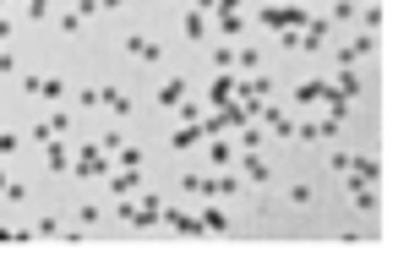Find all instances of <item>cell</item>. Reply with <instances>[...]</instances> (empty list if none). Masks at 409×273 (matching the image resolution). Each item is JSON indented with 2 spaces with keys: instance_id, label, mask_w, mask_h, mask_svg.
Masks as SVG:
<instances>
[{
  "instance_id": "52a82bcc",
  "label": "cell",
  "mask_w": 409,
  "mask_h": 273,
  "mask_svg": "<svg viewBox=\"0 0 409 273\" xmlns=\"http://www.w3.org/2000/svg\"><path fill=\"white\" fill-rule=\"evenodd\" d=\"M185 93H191V83H185V77H169V83L159 87V104H164V109H175Z\"/></svg>"
},
{
  "instance_id": "cb8c5ba5",
  "label": "cell",
  "mask_w": 409,
  "mask_h": 273,
  "mask_svg": "<svg viewBox=\"0 0 409 273\" xmlns=\"http://www.w3.org/2000/svg\"><path fill=\"white\" fill-rule=\"evenodd\" d=\"M257 61H262L257 49H235V66H240V71H257Z\"/></svg>"
},
{
  "instance_id": "f546056e",
  "label": "cell",
  "mask_w": 409,
  "mask_h": 273,
  "mask_svg": "<svg viewBox=\"0 0 409 273\" xmlns=\"http://www.w3.org/2000/svg\"><path fill=\"white\" fill-rule=\"evenodd\" d=\"M71 11H77V17H93V11H104V6H99V0H77Z\"/></svg>"
},
{
  "instance_id": "603a6c76",
  "label": "cell",
  "mask_w": 409,
  "mask_h": 273,
  "mask_svg": "<svg viewBox=\"0 0 409 273\" xmlns=\"http://www.w3.org/2000/svg\"><path fill=\"white\" fill-rule=\"evenodd\" d=\"M49 11H55V0H28V17H33V22H44Z\"/></svg>"
},
{
  "instance_id": "484cf974",
  "label": "cell",
  "mask_w": 409,
  "mask_h": 273,
  "mask_svg": "<svg viewBox=\"0 0 409 273\" xmlns=\"http://www.w3.org/2000/svg\"><path fill=\"white\" fill-rule=\"evenodd\" d=\"M229 159H235V147H229V142H219V137H213V164L224 169V164H229Z\"/></svg>"
},
{
  "instance_id": "4fadbf2b",
  "label": "cell",
  "mask_w": 409,
  "mask_h": 273,
  "mask_svg": "<svg viewBox=\"0 0 409 273\" xmlns=\"http://www.w3.org/2000/svg\"><path fill=\"white\" fill-rule=\"evenodd\" d=\"M109 191H115V197H131V191H137V169H121V175H109Z\"/></svg>"
},
{
  "instance_id": "e0dca14e",
  "label": "cell",
  "mask_w": 409,
  "mask_h": 273,
  "mask_svg": "<svg viewBox=\"0 0 409 273\" xmlns=\"http://www.w3.org/2000/svg\"><path fill=\"white\" fill-rule=\"evenodd\" d=\"M202 230H207V235H224V230H229V219H224L219 208H207V213H202Z\"/></svg>"
},
{
  "instance_id": "f1b7e54d",
  "label": "cell",
  "mask_w": 409,
  "mask_h": 273,
  "mask_svg": "<svg viewBox=\"0 0 409 273\" xmlns=\"http://www.w3.org/2000/svg\"><path fill=\"white\" fill-rule=\"evenodd\" d=\"M11 71H17V55H11V49H0V77H11Z\"/></svg>"
},
{
  "instance_id": "d6986e66",
  "label": "cell",
  "mask_w": 409,
  "mask_h": 273,
  "mask_svg": "<svg viewBox=\"0 0 409 273\" xmlns=\"http://www.w3.org/2000/svg\"><path fill=\"white\" fill-rule=\"evenodd\" d=\"M115 153H121V169H142V147H115Z\"/></svg>"
},
{
  "instance_id": "d590c367",
  "label": "cell",
  "mask_w": 409,
  "mask_h": 273,
  "mask_svg": "<svg viewBox=\"0 0 409 273\" xmlns=\"http://www.w3.org/2000/svg\"><path fill=\"white\" fill-rule=\"evenodd\" d=\"M300 6H306V0H300Z\"/></svg>"
},
{
  "instance_id": "30bf717a",
  "label": "cell",
  "mask_w": 409,
  "mask_h": 273,
  "mask_svg": "<svg viewBox=\"0 0 409 273\" xmlns=\"http://www.w3.org/2000/svg\"><path fill=\"white\" fill-rule=\"evenodd\" d=\"M126 55H137V61H147V66H153V61H159V44L137 33V39H126Z\"/></svg>"
},
{
  "instance_id": "3957f363",
  "label": "cell",
  "mask_w": 409,
  "mask_h": 273,
  "mask_svg": "<svg viewBox=\"0 0 409 273\" xmlns=\"http://www.w3.org/2000/svg\"><path fill=\"white\" fill-rule=\"evenodd\" d=\"M344 181H382V164L371 159V153H349V169Z\"/></svg>"
},
{
  "instance_id": "d6a6232c",
  "label": "cell",
  "mask_w": 409,
  "mask_h": 273,
  "mask_svg": "<svg viewBox=\"0 0 409 273\" xmlns=\"http://www.w3.org/2000/svg\"><path fill=\"white\" fill-rule=\"evenodd\" d=\"M6 39H11V22H6V17H0V44H6Z\"/></svg>"
},
{
  "instance_id": "7c38bea8",
  "label": "cell",
  "mask_w": 409,
  "mask_h": 273,
  "mask_svg": "<svg viewBox=\"0 0 409 273\" xmlns=\"http://www.w3.org/2000/svg\"><path fill=\"white\" fill-rule=\"evenodd\" d=\"M240 169H245V181H257V186H267V164H262V159H257V153H251V147H245Z\"/></svg>"
},
{
  "instance_id": "e575fe53",
  "label": "cell",
  "mask_w": 409,
  "mask_h": 273,
  "mask_svg": "<svg viewBox=\"0 0 409 273\" xmlns=\"http://www.w3.org/2000/svg\"><path fill=\"white\" fill-rule=\"evenodd\" d=\"M99 6H126V0H99Z\"/></svg>"
},
{
  "instance_id": "9a60e30c",
  "label": "cell",
  "mask_w": 409,
  "mask_h": 273,
  "mask_svg": "<svg viewBox=\"0 0 409 273\" xmlns=\"http://www.w3.org/2000/svg\"><path fill=\"white\" fill-rule=\"evenodd\" d=\"M235 186H240L235 175H213V181H202V191H207V197H229Z\"/></svg>"
},
{
  "instance_id": "7402d4cb",
  "label": "cell",
  "mask_w": 409,
  "mask_h": 273,
  "mask_svg": "<svg viewBox=\"0 0 409 273\" xmlns=\"http://www.w3.org/2000/svg\"><path fill=\"white\" fill-rule=\"evenodd\" d=\"M49 169H71V159H66V147H61V137L49 142Z\"/></svg>"
},
{
  "instance_id": "6da1fadb",
  "label": "cell",
  "mask_w": 409,
  "mask_h": 273,
  "mask_svg": "<svg viewBox=\"0 0 409 273\" xmlns=\"http://www.w3.org/2000/svg\"><path fill=\"white\" fill-rule=\"evenodd\" d=\"M71 169H77V175H109V153H104L99 142H87L77 159H71Z\"/></svg>"
},
{
  "instance_id": "8d00e7d4",
  "label": "cell",
  "mask_w": 409,
  "mask_h": 273,
  "mask_svg": "<svg viewBox=\"0 0 409 273\" xmlns=\"http://www.w3.org/2000/svg\"><path fill=\"white\" fill-rule=\"evenodd\" d=\"M0 6H6V0H0Z\"/></svg>"
},
{
  "instance_id": "ac0fdd59",
  "label": "cell",
  "mask_w": 409,
  "mask_h": 273,
  "mask_svg": "<svg viewBox=\"0 0 409 273\" xmlns=\"http://www.w3.org/2000/svg\"><path fill=\"white\" fill-rule=\"evenodd\" d=\"M235 66V49L229 44H213V71H229Z\"/></svg>"
},
{
  "instance_id": "4316f807",
  "label": "cell",
  "mask_w": 409,
  "mask_h": 273,
  "mask_svg": "<svg viewBox=\"0 0 409 273\" xmlns=\"http://www.w3.org/2000/svg\"><path fill=\"white\" fill-rule=\"evenodd\" d=\"M327 169H338V175L349 169V153H344V147H333V153H327Z\"/></svg>"
},
{
  "instance_id": "8fae6325",
  "label": "cell",
  "mask_w": 409,
  "mask_h": 273,
  "mask_svg": "<svg viewBox=\"0 0 409 273\" xmlns=\"http://www.w3.org/2000/svg\"><path fill=\"white\" fill-rule=\"evenodd\" d=\"M169 142H175V147H191V142H202V121H185L181 131H169Z\"/></svg>"
},
{
  "instance_id": "2e32d148",
  "label": "cell",
  "mask_w": 409,
  "mask_h": 273,
  "mask_svg": "<svg viewBox=\"0 0 409 273\" xmlns=\"http://www.w3.org/2000/svg\"><path fill=\"white\" fill-rule=\"evenodd\" d=\"M104 104L115 109V115H131V93H121V87H104Z\"/></svg>"
},
{
  "instance_id": "83f0119b",
  "label": "cell",
  "mask_w": 409,
  "mask_h": 273,
  "mask_svg": "<svg viewBox=\"0 0 409 273\" xmlns=\"http://www.w3.org/2000/svg\"><path fill=\"white\" fill-rule=\"evenodd\" d=\"M289 202H300V208L311 202V186H306V181H295V186H289Z\"/></svg>"
},
{
  "instance_id": "d4e9b609",
  "label": "cell",
  "mask_w": 409,
  "mask_h": 273,
  "mask_svg": "<svg viewBox=\"0 0 409 273\" xmlns=\"http://www.w3.org/2000/svg\"><path fill=\"white\" fill-rule=\"evenodd\" d=\"M61 93H66V83H61V77H44V87H39V99H61Z\"/></svg>"
},
{
  "instance_id": "5bb4252c",
  "label": "cell",
  "mask_w": 409,
  "mask_h": 273,
  "mask_svg": "<svg viewBox=\"0 0 409 273\" xmlns=\"http://www.w3.org/2000/svg\"><path fill=\"white\" fill-rule=\"evenodd\" d=\"M333 93H338V99H355V93H360V77H355V71H338V83H333Z\"/></svg>"
},
{
  "instance_id": "8992f818",
  "label": "cell",
  "mask_w": 409,
  "mask_h": 273,
  "mask_svg": "<svg viewBox=\"0 0 409 273\" xmlns=\"http://www.w3.org/2000/svg\"><path fill=\"white\" fill-rule=\"evenodd\" d=\"M322 93H327V83H322V77H306V83H300V87H295V104H322Z\"/></svg>"
},
{
  "instance_id": "5b68a950",
  "label": "cell",
  "mask_w": 409,
  "mask_h": 273,
  "mask_svg": "<svg viewBox=\"0 0 409 273\" xmlns=\"http://www.w3.org/2000/svg\"><path fill=\"white\" fill-rule=\"evenodd\" d=\"M349 197L360 213H377V181H349Z\"/></svg>"
},
{
  "instance_id": "277c9868",
  "label": "cell",
  "mask_w": 409,
  "mask_h": 273,
  "mask_svg": "<svg viewBox=\"0 0 409 273\" xmlns=\"http://www.w3.org/2000/svg\"><path fill=\"white\" fill-rule=\"evenodd\" d=\"M235 83H240V77H229V71H213V87H207V104L219 109V104H229V99H235Z\"/></svg>"
},
{
  "instance_id": "7a4b0ae2",
  "label": "cell",
  "mask_w": 409,
  "mask_h": 273,
  "mask_svg": "<svg viewBox=\"0 0 409 273\" xmlns=\"http://www.w3.org/2000/svg\"><path fill=\"white\" fill-rule=\"evenodd\" d=\"M262 22L267 28H306V6H267Z\"/></svg>"
},
{
  "instance_id": "ba28073f",
  "label": "cell",
  "mask_w": 409,
  "mask_h": 273,
  "mask_svg": "<svg viewBox=\"0 0 409 273\" xmlns=\"http://www.w3.org/2000/svg\"><path fill=\"white\" fill-rule=\"evenodd\" d=\"M371 49H377V39H371V33H360L355 44H344V49H338V66H355L360 55H371Z\"/></svg>"
},
{
  "instance_id": "ffe728a7",
  "label": "cell",
  "mask_w": 409,
  "mask_h": 273,
  "mask_svg": "<svg viewBox=\"0 0 409 273\" xmlns=\"http://www.w3.org/2000/svg\"><path fill=\"white\" fill-rule=\"evenodd\" d=\"M185 39H207V22H202V11H191V17H185Z\"/></svg>"
},
{
  "instance_id": "9c48e42d",
  "label": "cell",
  "mask_w": 409,
  "mask_h": 273,
  "mask_svg": "<svg viewBox=\"0 0 409 273\" xmlns=\"http://www.w3.org/2000/svg\"><path fill=\"white\" fill-rule=\"evenodd\" d=\"M159 219H169V224H175V230H181V235H207V230H202V219H191V213H181V208L159 213Z\"/></svg>"
},
{
  "instance_id": "1f68e13d",
  "label": "cell",
  "mask_w": 409,
  "mask_h": 273,
  "mask_svg": "<svg viewBox=\"0 0 409 273\" xmlns=\"http://www.w3.org/2000/svg\"><path fill=\"white\" fill-rule=\"evenodd\" d=\"M213 11H240V0H213Z\"/></svg>"
},
{
  "instance_id": "836d02e7",
  "label": "cell",
  "mask_w": 409,
  "mask_h": 273,
  "mask_svg": "<svg viewBox=\"0 0 409 273\" xmlns=\"http://www.w3.org/2000/svg\"><path fill=\"white\" fill-rule=\"evenodd\" d=\"M6 186H11V175H6V169H0V191H6Z\"/></svg>"
},
{
  "instance_id": "4dcf8cb0",
  "label": "cell",
  "mask_w": 409,
  "mask_h": 273,
  "mask_svg": "<svg viewBox=\"0 0 409 273\" xmlns=\"http://www.w3.org/2000/svg\"><path fill=\"white\" fill-rule=\"evenodd\" d=\"M0 153H17V131H0Z\"/></svg>"
},
{
  "instance_id": "44dd1931",
  "label": "cell",
  "mask_w": 409,
  "mask_h": 273,
  "mask_svg": "<svg viewBox=\"0 0 409 273\" xmlns=\"http://www.w3.org/2000/svg\"><path fill=\"white\" fill-rule=\"evenodd\" d=\"M219 33H224V39H229V33H240V11H219Z\"/></svg>"
}]
</instances>
